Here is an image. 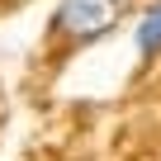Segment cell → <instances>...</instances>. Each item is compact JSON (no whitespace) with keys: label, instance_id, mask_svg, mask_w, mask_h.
I'll return each instance as SVG.
<instances>
[{"label":"cell","instance_id":"cell-1","mask_svg":"<svg viewBox=\"0 0 161 161\" xmlns=\"http://www.w3.org/2000/svg\"><path fill=\"white\" fill-rule=\"evenodd\" d=\"M119 14H123L119 0H62L57 5V29L76 43H95L119 24Z\"/></svg>","mask_w":161,"mask_h":161},{"label":"cell","instance_id":"cell-2","mask_svg":"<svg viewBox=\"0 0 161 161\" xmlns=\"http://www.w3.org/2000/svg\"><path fill=\"white\" fill-rule=\"evenodd\" d=\"M137 52L142 57L161 52V0H152L142 10V19H137Z\"/></svg>","mask_w":161,"mask_h":161}]
</instances>
